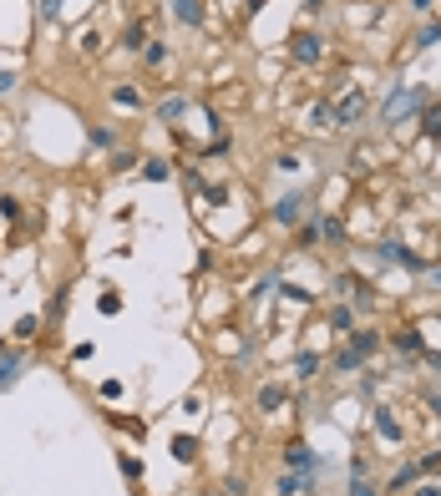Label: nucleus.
I'll return each instance as SVG.
<instances>
[{
  "instance_id": "9d476101",
  "label": "nucleus",
  "mask_w": 441,
  "mask_h": 496,
  "mask_svg": "<svg viewBox=\"0 0 441 496\" xmlns=\"http://www.w3.org/2000/svg\"><path fill=\"white\" fill-rule=\"evenodd\" d=\"M142 173H147V177H152V182H158V177H167V162H163V158H152V162H147V167H142Z\"/></svg>"
},
{
  "instance_id": "7ed1b4c3",
  "label": "nucleus",
  "mask_w": 441,
  "mask_h": 496,
  "mask_svg": "<svg viewBox=\"0 0 441 496\" xmlns=\"http://www.w3.org/2000/svg\"><path fill=\"white\" fill-rule=\"evenodd\" d=\"M300 208H305V198H300V193L279 198V203H274V223H284V228H289V223H300Z\"/></svg>"
},
{
  "instance_id": "0eeeda50",
  "label": "nucleus",
  "mask_w": 441,
  "mask_h": 496,
  "mask_svg": "<svg viewBox=\"0 0 441 496\" xmlns=\"http://www.w3.org/2000/svg\"><path fill=\"white\" fill-rule=\"evenodd\" d=\"M279 400H284V390H279V385H269V390H264V395H259V406H264V410H274V406H279Z\"/></svg>"
},
{
  "instance_id": "39448f33",
  "label": "nucleus",
  "mask_w": 441,
  "mask_h": 496,
  "mask_svg": "<svg viewBox=\"0 0 441 496\" xmlns=\"http://www.w3.org/2000/svg\"><path fill=\"white\" fill-rule=\"evenodd\" d=\"M289 466H294V471H309V466H315V461H309V446H289Z\"/></svg>"
},
{
  "instance_id": "ddd939ff",
  "label": "nucleus",
  "mask_w": 441,
  "mask_h": 496,
  "mask_svg": "<svg viewBox=\"0 0 441 496\" xmlns=\"http://www.w3.org/2000/svg\"><path fill=\"white\" fill-rule=\"evenodd\" d=\"M10 86H16V76H10V71H0V91H10Z\"/></svg>"
},
{
  "instance_id": "9b49d317",
  "label": "nucleus",
  "mask_w": 441,
  "mask_h": 496,
  "mask_svg": "<svg viewBox=\"0 0 441 496\" xmlns=\"http://www.w3.org/2000/svg\"><path fill=\"white\" fill-rule=\"evenodd\" d=\"M426 137H441V112H431V116H426Z\"/></svg>"
},
{
  "instance_id": "f8f14e48",
  "label": "nucleus",
  "mask_w": 441,
  "mask_h": 496,
  "mask_svg": "<svg viewBox=\"0 0 441 496\" xmlns=\"http://www.w3.org/2000/svg\"><path fill=\"white\" fill-rule=\"evenodd\" d=\"M350 496H375V491H370V486H366V481H360V476H355V481H350Z\"/></svg>"
},
{
  "instance_id": "20e7f679",
  "label": "nucleus",
  "mask_w": 441,
  "mask_h": 496,
  "mask_svg": "<svg viewBox=\"0 0 441 496\" xmlns=\"http://www.w3.org/2000/svg\"><path fill=\"white\" fill-rule=\"evenodd\" d=\"M173 16L183 21V25H203V10H198V0H173Z\"/></svg>"
},
{
  "instance_id": "6e6552de",
  "label": "nucleus",
  "mask_w": 441,
  "mask_h": 496,
  "mask_svg": "<svg viewBox=\"0 0 441 496\" xmlns=\"http://www.w3.org/2000/svg\"><path fill=\"white\" fill-rule=\"evenodd\" d=\"M300 486H305L300 476H284V481H279V496H300Z\"/></svg>"
},
{
  "instance_id": "f257e3e1",
  "label": "nucleus",
  "mask_w": 441,
  "mask_h": 496,
  "mask_svg": "<svg viewBox=\"0 0 441 496\" xmlns=\"http://www.w3.org/2000/svg\"><path fill=\"white\" fill-rule=\"evenodd\" d=\"M294 61H305V66H309V61H320V56H325V46H320V36H309V31H300V36H294Z\"/></svg>"
},
{
  "instance_id": "4468645a",
  "label": "nucleus",
  "mask_w": 441,
  "mask_h": 496,
  "mask_svg": "<svg viewBox=\"0 0 441 496\" xmlns=\"http://www.w3.org/2000/svg\"><path fill=\"white\" fill-rule=\"evenodd\" d=\"M436 284H441V269H436Z\"/></svg>"
},
{
  "instance_id": "f03ea898",
  "label": "nucleus",
  "mask_w": 441,
  "mask_h": 496,
  "mask_svg": "<svg viewBox=\"0 0 441 496\" xmlns=\"http://www.w3.org/2000/svg\"><path fill=\"white\" fill-rule=\"evenodd\" d=\"M411 107H421V86H401L396 97H391V107H385V116L396 122V116H401V112H411Z\"/></svg>"
},
{
  "instance_id": "423d86ee",
  "label": "nucleus",
  "mask_w": 441,
  "mask_h": 496,
  "mask_svg": "<svg viewBox=\"0 0 441 496\" xmlns=\"http://www.w3.org/2000/svg\"><path fill=\"white\" fill-rule=\"evenodd\" d=\"M16 360H0V390H10V385H16Z\"/></svg>"
},
{
  "instance_id": "1a4fd4ad",
  "label": "nucleus",
  "mask_w": 441,
  "mask_h": 496,
  "mask_svg": "<svg viewBox=\"0 0 441 496\" xmlns=\"http://www.w3.org/2000/svg\"><path fill=\"white\" fill-rule=\"evenodd\" d=\"M122 41H127V51H137V46H142V25H137V21L127 25V36H122Z\"/></svg>"
}]
</instances>
